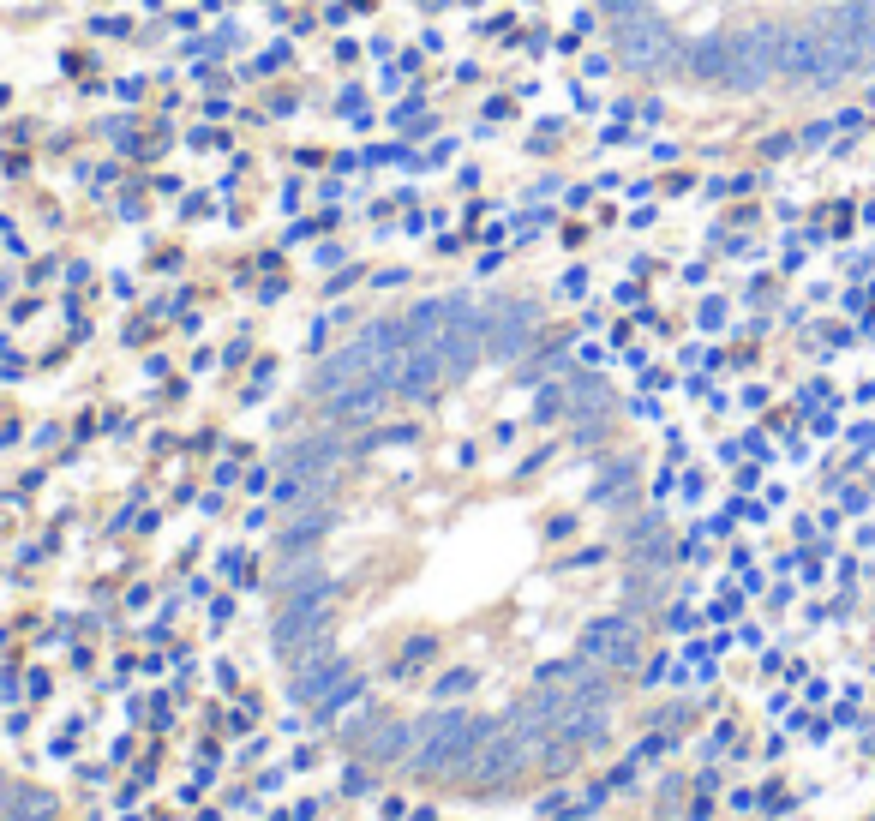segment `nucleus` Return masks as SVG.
<instances>
[{
	"label": "nucleus",
	"instance_id": "obj_2",
	"mask_svg": "<svg viewBox=\"0 0 875 821\" xmlns=\"http://www.w3.org/2000/svg\"><path fill=\"white\" fill-rule=\"evenodd\" d=\"M834 126H840V132H858V126H864V108H840Z\"/></svg>",
	"mask_w": 875,
	"mask_h": 821
},
{
	"label": "nucleus",
	"instance_id": "obj_1",
	"mask_svg": "<svg viewBox=\"0 0 875 821\" xmlns=\"http://www.w3.org/2000/svg\"><path fill=\"white\" fill-rule=\"evenodd\" d=\"M600 390L510 300H420L324 372L282 486V636L342 708L468 732L636 660L660 552Z\"/></svg>",
	"mask_w": 875,
	"mask_h": 821
}]
</instances>
